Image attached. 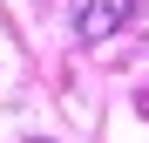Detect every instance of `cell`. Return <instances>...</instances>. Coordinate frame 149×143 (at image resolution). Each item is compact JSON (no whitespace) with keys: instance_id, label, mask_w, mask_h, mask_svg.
<instances>
[{"instance_id":"3957f363","label":"cell","mask_w":149,"mask_h":143,"mask_svg":"<svg viewBox=\"0 0 149 143\" xmlns=\"http://www.w3.org/2000/svg\"><path fill=\"white\" fill-rule=\"evenodd\" d=\"M27 143H41V136H27Z\"/></svg>"},{"instance_id":"7a4b0ae2","label":"cell","mask_w":149,"mask_h":143,"mask_svg":"<svg viewBox=\"0 0 149 143\" xmlns=\"http://www.w3.org/2000/svg\"><path fill=\"white\" fill-rule=\"evenodd\" d=\"M136 109H142V116H149V89H142V95H136Z\"/></svg>"},{"instance_id":"6da1fadb","label":"cell","mask_w":149,"mask_h":143,"mask_svg":"<svg viewBox=\"0 0 149 143\" xmlns=\"http://www.w3.org/2000/svg\"><path fill=\"white\" fill-rule=\"evenodd\" d=\"M129 14H136V0H88L81 7V41H109Z\"/></svg>"}]
</instances>
